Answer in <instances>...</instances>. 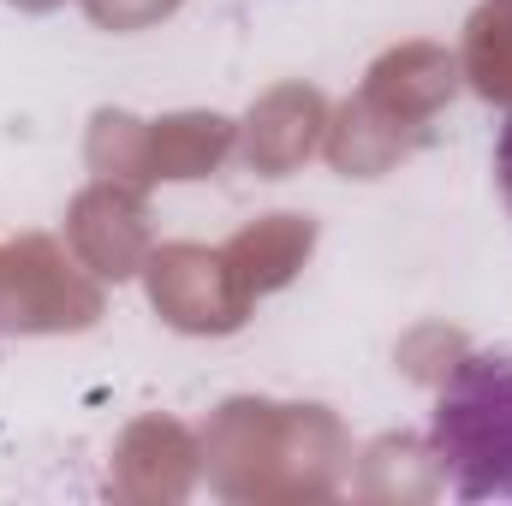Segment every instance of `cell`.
I'll return each instance as SVG.
<instances>
[{
  "label": "cell",
  "instance_id": "6da1fadb",
  "mask_svg": "<svg viewBox=\"0 0 512 506\" xmlns=\"http://www.w3.org/2000/svg\"><path fill=\"white\" fill-rule=\"evenodd\" d=\"M429 459L459 501H512V346L465 352L429 411Z\"/></svg>",
  "mask_w": 512,
  "mask_h": 506
},
{
  "label": "cell",
  "instance_id": "7a4b0ae2",
  "mask_svg": "<svg viewBox=\"0 0 512 506\" xmlns=\"http://www.w3.org/2000/svg\"><path fill=\"white\" fill-rule=\"evenodd\" d=\"M495 185H501V203L512 215V120L501 126V143H495Z\"/></svg>",
  "mask_w": 512,
  "mask_h": 506
}]
</instances>
